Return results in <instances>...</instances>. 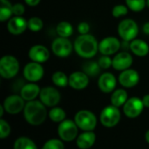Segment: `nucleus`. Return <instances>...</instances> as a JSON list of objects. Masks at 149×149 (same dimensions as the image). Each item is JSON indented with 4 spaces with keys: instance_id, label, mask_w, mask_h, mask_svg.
<instances>
[{
    "instance_id": "obj_18",
    "label": "nucleus",
    "mask_w": 149,
    "mask_h": 149,
    "mask_svg": "<svg viewBox=\"0 0 149 149\" xmlns=\"http://www.w3.org/2000/svg\"><path fill=\"white\" fill-rule=\"evenodd\" d=\"M90 82V77L86 74L83 71L73 72L69 76V86L74 90H84L86 89Z\"/></svg>"
},
{
    "instance_id": "obj_33",
    "label": "nucleus",
    "mask_w": 149,
    "mask_h": 149,
    "mask_svg": "<svg viewBox=\"0 0 149 149\" xmlns=\"http://www.w3.org/2000/svg\"><path fill=\"white\" fill-rule=\"evenodd\" d=\"M42 149H65V145L60 139H51L45 142Z\"/></svg>"
},
{
    "instance_id": "obj_10",
    "label": "nucleus",
    "mask_w": 149,
    "mask_h": 149,
    "mask_svg": "<svg viewBox=\"0 0 149 149\" xmlns=\"http://www.w3.org/2000/svg\"><path fill=\"white\" fill-rule=\"evenodd\" d=\"M45 70L40 63L31 61L27 63L23 69V76L28 82L37 83L44 77Z\"/></svg>"
},
{
    "instance_id": "obj_21",
    "label": "nucleus",
    "mask_w": 149,
    "mask_h": 149,
    "mask_svg": "<svg viewBox=\"0 0 149 149\" xmlns=\"http://www.w3.org/2000/svg\"><path fill=\"white\" fill-rule=\"evenodd\" d=\"M130 52L137 57L144 58L149 53V45L141 38H135L129 43Z\"/></svg>"
},
{
    "instance_id": "obj_16",
    "label": "nucleus",
    "mask_w": 149,
    "mask_h": 149,
    "mask_svg": "<svg viewBox=\"0 0 149 149\" xmlns=\"http://www.w3.org/2000/svg\"><path fill=\"white\" fill-rule=\"evenodd\" d=\"M118 80L121 86L125 88H133L139 84L140 74L136 70L129 68L120 72Z\"/></svg>"
},
{
    "instance_id": "obj_14",
    "label": "nucleus",
    "mask_w": 149,
    "mask_h": 149,
    "mask_svg": "<svg viewBox=\"0 0 149 149\" xmlns=\"http://www.w3.org/2000/svg\"><path fill=\"white\" fill-rule=\"evenodd\" d=\"M134 63L132 54L127 51L119 52L113 57V68L118 72H122L131 68Z\"/></svg>"
},
{
    "instance_id": "obj_6",
    "label": "nucleus",
    "mask_w": 149,
    "mask_h": 149,
    "mask_svg": "<svg viewBox=\"0 0 149 149\" xmlns=\"http://www.w3.org/2000/svg\"><path fill=\"white\" fill-rule=\"evenodd\" d=\"M51 49L53 54L60 58H68L72 54V51H74L72 41L69 38L61 37H58L52 41Z\"/></svg>"
},
{
    "instance_id": "obj_3",
    "label": "nucleus",
    "mask_w": 149,
    "mask_h": 149,
    "mask_svg": "<svg viewBox=\"0 0 149 149\" xmlns=\"http://www.w3.org/2000/svg\"><path fill=\"white\" fill-rule=\"evenodd\" d=\"M139 31L140 29L137 22L132 18L122 19L117 27L118 35L124 42H131L137 38Z\"/></svg>"
},
{
    "instance_id": "obj_35",
    "label": "nucleus",
    "mask_w": 149,
    "mask_h": 149,
    "mask_svg": "<svg viewBox=\"0 0 149 149\" xmlns=\"http://www.w3.org/2000/svg\"><path fill=\"white\" fill-rule=\"evenodd\" d=\"M98 63L102 70H107L113 66V58L110 56L101 55L98 59Z\"/></svg>"
},
{
    "instance_id": "obj_36",
    "label": "nucleus",
    "mask_w": 149,
    "mask_h": 149,
    "mask_svg": "<svg viewBox=\"0 0 149 149\" xmlns=\"http://www.w3.org/2000/svg\"><path fill=\"white\" fill-rule=\"evenodd\" d=\"M77 30H78V32L79 35H86V34L90 33L91 26L87 22L82 21V22L79 23V24L77 26Z\"/></svg>"
},
{
    "instance_id": "obj_31",
    "label": "nucleus",
    "mask_w": 149,
    "mask_h": 149,
    "mask_svg": "<svg viewBox=\"0 0 149 149\" xmlns=\"http://www.w3.org/2000/svg\"><path fill=\"white\" fill-rule=\"evenodd\" d=\"M44 28V22L39 17H31L28 19V30L32 32H38Z\"/></svg>"
},
{
    "instance_id": "obj_19",
    "label": "nucleus",
    "mask_w": 149,
    "mask_h": 149,
    "mask_svg": "<svg viewBox=\"0 0 149 149\" xmlns=\"http://www.w3.org/2000/svg\"><path fill=\"white\" fill-rule=\"evenodd\" d=\"M116 86H117V79L112 72H106L99 76L98 86L102 93H111L115 90Z\"/></svg>"
},
{
    "instance_id": "obj_43",
    "label": "nucleus",
    "mask_w": 149,
    "mask_h": 149,
    "mask_svg": "<svg viewBox=\"0 0 149 149\" xmlns=\"http://www.w3.org/2000/svg\"><path fill=\"white\" fill-rule=\"evenodd\" d=\"M147 7L149 8V0H147Z\"/></svg>"
},
{
    "instance_id": "obj_29",
    "label": "nucleus",
    "mask_w": 149,
    "mask_h": 149,
    "mask_svg": "<svg viewBox=\"0 0 149 149\" xmlns=\"http://www.w3.org/2000/svg\"><path fill=\"white\" fill-rule=\"evenodd\" d=\"M48 115H49V118L52 121H53L55 123H60L65 120L66 113L63 108L54 107L49 111Z\"/></svg>"
},
{
    "instance_id": "obj_20",
    "label": "nucleus",
    "mask_w": 149,
    "mask_h": 149,
    "mask_svg": "<svg viewBox=\"0 0 149 149\" xmlns=\"http://www.w3.org/2000/svg\"><path fill=\"white\" fill-rule=\"evenodd\" d=\"M41 88L36 83L28 82L22 86L20 89V95L21 97L27 102L36 100L38 96H39Z\"/></svg>"
},
{
    "instance_id": "obj_40",
    "label": "nucleus",
    "mask_w": 149,
    "mask_h": 149,
    "mask_svg": "<svg viewBox=\"0 0 149 149\" xmlns=\"http://www.w3.org/2000/svg\"><path fill=\"white\" fill-rule=\"evenodd\" d=\"M142 31L143 32L146 34V35H148L149 36V22H147L143 24L142 26Z\"/></svg>"
},
{
    "instance_id": "obj_27",
    "label": "nucleus",
    "mask_w": 149,
    "mask_h": 149,
    "mask_svg": "<svg viewBox=\"0 0 149 149\" xmlns=\"http://www.w3.org/2000/svg\"><path fill=\"white\" fill-rule=\"evenodd\" d=\"M52 81L58 87H66L69 86V76L62 71H57L52 74Z\"/></svg>"
},
{
    "instance_id": "obj_34",
    "label": "nucleus",
    "mask_w": 149,
    "mask_h": 149,
    "mask_svg": "<svg viewBox=\"0 0 149 149\" xmlns=\"http://www.w3.org/2000/svg\"><path fill=\"white\" fill-rule=\"evenodd\" d=\"M10 134V126L5 120L1 118L0 119V138L2 140L6 139L9 137Z\"/></svg>"
},
{
    "instance_id": "obj_5",
    "label": "nucleus",
    "mask_w": 149,
    "mask_h": 149,
    "mask_svg": "<svg viewBox=\"0 0 149 149\" xmlns=\"http://www.w3.org/2000/svg\"><path fill=\"white\" fill-rule=\"evenodd\" d=\"M78 127L83 131H93L97 126V118L93 113L88 110L79 111L74 117Z\"/></svg>"
},
{
    "instance_id": "obj_38",
    "label": "nucleus",
    "mask_w": 149,
    "mask_h": 149,
    "mask_svg": "<svg viewBox=\"0 0 149 149\" xmlns=\"http://www.w3.org/2000/svg\"><path fill=\"white\" fill-rule=\"evenodd\" d=\"M24 1L25 4L30 7H36L41 2V0H24Z\"/></svg>"
},
{
    "instance_id": "obj_12",
    "label": "nucleus",
    "mask_w": 149,
    "mask_h": 149,
    "mask_svg": "<svg viewBox=\"0 0 149 149\" xmlns=\"http://www.w3.org/2000/svg\"><path fill=\"white\" fill-rule=\"evenodd\" d=\"M25 100L21 97V95L11 94L5 98L3 103V107L7 113L14 115L24 111L25 107Z\"/></svg>"
},
{
    "instance_id": "obj_7",
    "label": "nucleus",
    "mask_w": 149,
    "mask_h": 149,
    "mask_svg": "<svg viewBox=\"0 0 149 149\" xmlns=\"http://www.w3.org/2000/svg\"><path fill=\"white\" fill-rule=\"evenodd\" d=\"M120 111L119 107L113 105L107 106L103 108L100 115V121L105 127H113L119 124L120 120Z\"/></svg>"
},
{
    "instance_id": "obj_9",
    "label": "nucleus",
    "mask_w": 149,
    "mask_h": 149,
    "mask_svg": "<svg viewBox=\"0 0 149 149\" xmlns=\"http://www.w3.org/2000/svg\"><path fill=\"white\" fill-rule=\"evenodd\" d=\"M120 40L113 36H108L99 41V52L101 55H115L121 49Z\"/></svg>"
},
{
    "instance_id": "obj_42",
    "label": "nucleus",
    "mask_w": 149,
    "mask_h": 149,
    "mask_svg": "<svg viewBox=\"0 0 149 149\" xmlns=\"http://www.w3.org/2000/svg\"><path fill=\"white\" fill-rule=\"evenodd\" d=\"M145 139H146L147 142L149 143V130H148V131L146 132V134H145Z\"/></svg>"
},
{
    "instance_id": "obj_39",
    "label": "nucleus",
    "mask_w": 149,
    "mask_h": 149,
    "mask_svg": "<svg viewBox=\"0 0 149 149\" xmlns=\"http://www.w3.org/2000/svg\"><path fill=\"white\" fill-rule=\"evenodd\" d=\"M142 101H143V104H144V107L149 108V93L148 94H146L143 96L142 98Z\"/></svg>"
},
{
    "instance_id": "obj_28",
    "label": "nucleus",
    "mask_w": 149,
    "mask_h": 149,
    "mask_svg": "<svg viewBox=\"0 0 149 149\" xmlns=\"http://www.w3.org/2000/svg\"><path fill=\"white\" fill-rule=\"evenodd\" d=\"M13 149H38L36 143L28 137L17 138L13 145Z\"/></svg>"
},
{
    "instance_id": "obj_1",
    "label": "nucleus",
    "mask_w": 149,
    "mask_h": 149,
    "mask_svg": "<svg viewBox=\"0 0 149 149\" xmlns=\"http://www.w3.org/2000/svg\"><path fill=\"white\" fill-rule=\"evenodd\" d=\"M74 52L82 58L92 59L99 52V41L92 34L79 35L73 43Z\"/></svg>"
},
{
    "instance_id": "obj_37",
    "label": "nucleus",
    "mask_w": 149,
    "mask_h": 149,
    "mask_svg": "<svg viewBox=\"0 0 149 149\" xmlns=\"http://www.w3.org/2000/svg\"><path fill=\"white\" fill-rule=\"evenodd\" d=\"M12 12L13 16L22 17L25 12V6L21 3H16L12 5Z\"/></svg>"
},
{
    "instance_id": "obj_25",
    "label": "nucleus",
    "mask_w": 149,
    "mask_h": 149,
    "mask_svg": "<svg viewBox=\"0 0 149 149\" xmlns=\"http://www.w3.org/2000/svg\"><path fill=\"white\" fill-rule=\"evenodd\" d=\"M82 69H83V72L86 74H87L90 78L97 77L98 75H100V73L102 70L100 68L98 61H94V60H91V59H87V61L83 65Z\"/></svg>"
},
{
    "instance_id": "obj_32",
    "label": "nucleus",
    "mask_w": 149,
    "mask_h": 149,
    "mask_svg": "<svg viewBox=\"0 0 149 149\" xmlns=\"http://www.w3.org/2000/svg\"><path fill=\"white\" fill-rule=\"evenodd\" d=\"M129 9L126 4H116L112 9V16L115 18H120L127 16L129 12Z\"/></svg>"
},
{
    "instance_id": "obj_4",
    "label": "nucleus",
    "mask_w": 149,
    "mask_h": 149,
    "mask_svg": "<svg viewBox=\"0 0 149 149\" xmlns=\"http://www.w3.org/2000/svg\"><path fill=\"white\" fill-rule=\"evenodd\" d=\"M19 70L20 64L15 56L7 54L0 58V75L3 79H13L17 75Z\"/></svg>"
},
{
    "instance_id": "obj_41",
    "label": "nucleus",
    "mask_w": 149,
    "mask_h": 149,
    "mask_svg": "<svg viewBox=\"0 0 149 149\" xmlns=\"http://www.w3.org/2000/svg\"><path fill=\"white\" fill-rule=\"evenodd\" d=\"M4 107H3V105H1L0 106V117L2 118L3 116V113H4Z\"/></svg>"
},
{
    "instance_id": "obj_26",
    "label": "nucleus",
    "mask_w": 149,
    "mask_h": 149,
    "mask_svg": "<svg viewBox=\"0 0 149 149\" xmlns=\"http://www.w3.org/2000/svg\"><path fill=\"white\" fill-rule=\"evenodd\" d=\"M0 21L2 23L8 22L12 17V3L9 0H0Z\"/></svg>"
},
{
    "instance_id": "obj_8",
    "label": "nucleus",
    "mask_w": 149,
    "mask_h": 149,
    "mask_svg": "<svg viewBox=\"0 0 149 149\" xmlns=\"http://www.w3.org/2000/svg\"><path fill=\"white\" fill-rule=\"evenodd\" d=\"M79 127L74 120H65L58 127V134L59 139L65 142H70L77 139Z\"/></svg>"
},
{
    "instance_id": "obj_13",
    "label": "nucleus",
    "mask_w": 149,
    "mask_h": 149,
    "mask_svg": "<svg viewBox=\"0 0 149 149\" xmlns=\"http://www.w3.org/2000/svg\"><path fill=\"white\" fill-rule=\"evenodd\" d=\"M144 107H145L142 99L138 97H132L129 98L123 106V113L127 118L135 119L141 114Z\"/></svg>"
},
{
    "instance_id": "obj_24",
    "label": "nucleus",
    "mask_w": 149,
    "mask_h": 149,
    "mask_svg": "<svg viewBox=\"0 0 149 149\" xmlns=\"http://www.w3.org/2000/svg\"><path fill=\"white\" fill-rule=\"evenodd\" d=\"M56 32L58 37L69 38L74 32L72 24L68 21H60L56 26Z\"/></svg>"
},
{
    "instance_id": "obj_17",
    "label": "nucleus",
    "mask_w": 149,
    "mask_h": 149,
    "mask_svg": "<svg viewBox=\"0 0 149 149\" xmlns=\"http://www.w3.org/2000/svg\"><path fill=\"white\" fill-rule=\"evenodd\" d=\"M28 29V20L23 16H13L7 22V30L9 33L14 36H19L23 34Z\"/></svg>"
},
{
    "instance_id": "obj_15",
    "label": "nucleus",
    "mask_w": 149,
    "mask_h": 149,
    "mask_svg": "<svg viewBox=\"0 0 149 149\" xmlns=\"http://www.w3.org/2000/svg\"><path fill=\"white\" fill-rule=\"evenodd\" d=\"M28 57L31 61L44 64L47 62L51 57L49 49L43 45H34L28 51Z\"/></svg>"
},
{
    "instance_id": "obj_22",
    "label": "nucleus",
    "mask_w": 149,
    "mask_h": 149,
    "mask_svg": "<svg viewBox=\"0 0 149 149\" xmlns=\"http://www.w3.org/2000/svg\"><path fill=\"white\" fill-rule=\"evenodd\" d=\"M96 141V134L93 131H84L76 139V145L79 149L91 148Z\"/></svg>"
},
{
    "instance_id": "obj_23",
    "label": "nucleus",
    "mask_w": 149,
    "mask_h": 149,
    "mask_svg": "<svg viewBox=\"0 0 149 149\" xmlns=\"http://www.w3.org/2000/svg\"><path fill=\"white\" fill-rule=\"evenodd\" d=\"M111 105L116 107H120L125 105L127 100H128V94L126 89L124 88H119L115 89L111 95Z\"/></svg>"
},
{
    "instance_id": "obj_11",
    "label": "nucleus",
    "mask_w": 149,
    "mask_h": 149,
    "mask_svg": "<svg viewBox=\"0 0 149 149\" xmlns=\"http://www.w3.org/2000/svg\"><path fill=\"white\" fill-rule=\"evenodd\" d=\"M38 97L39 100L45 107H56L61 100L60 93L56 87L53 86H45L41 88Z\"/></svg>"
},
{
    "instance_id": "obj_30",
    "label": "nucleus",
    "mask_w": 149,
    "mask_h": 149,
    "mask_svg": "<svg viewBox=\"0 0 149 149\" xmlns=\"http://www.w3.org/2000/svg\"><path fill=\"white\" fill-rule=\"evenodd\" d=\"M126 5L134 12H141L147 7V0H125Z\"/></svg>"
},
{
    "instance_id": "obj_2",
    "label": "nucleus",
    "mask_w": 149,
    "mask_h": 149,
    "mask_svg": "<svg viewBox=\"0 0 149 149\" xmlns=\"http://www.w3.org/2000/svg\"><path fill=\"white\" fill-rule=\"evenodd\" d=\"M23 112L26 122L31 126L43 124L48 115L46 107L40 100H37L27 101Z\"/></svg>"
}]
</instances>
